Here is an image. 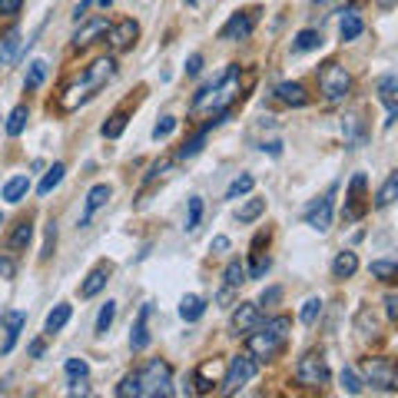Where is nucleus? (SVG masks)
Wrapping results in <instances>:
<instances>
[{
	"label": "nucleus",
	"mask_w": 398,
	"mask_h": 398,
	"mask_svg": "<svg viewBox=\"0 0 398 398\" xmlns=\"http://www.w3.org/2000/svg\"><path fill=\"white\" fill-rule=\"evenodd\" d=\"M365 186H368V180H365V173H355L352 176V183H349V199H345V219L349 223H355V219H362L365 216Z\"/></svg>",
	"instance_id": "10"
},
{
	"label": "nucleus",
	"mask_w": 398,
	"mask_h": 398,
	"mask_svg": "<svg viewBox=\"0 0 398 398\" xmlns=\"http://www.w3.org/2000/svg\"><path fill=\"white\" fill-rule=\"evenodd\" d=\"M110 46L113 50H130V46L137 44V37H139V27H137V20H120L116 27H110Z\"/></svg>",
	"instance_id": "13"
},
{
	"label": "nucleus",
	"mask_w": 398,
	"mask_h": 398,
	"mask_svg": "<svg viewBox=\"0 0 398 398\" xmlns=\"http://www.w3.org/2000/svg\"><path fill=\"white\" fill-rule=\"evenodd\" d=\"M256 368L259 365H256V358L249 352L236 355L230 362V368L223 372V395H236L245 382H252V379H256Z\"/></svg>",
	"instance_id": "4"
},
{
	"label": "nucleus",
	"mask_w": 398,
	"mask_h": 398,
	"mask_svg": "<svg viewBox=\"0 0 398 398\" xmlns=\"http://www.w3.org/2000/svg\"><path fill=\"white\" fill-rule=\"evenodd\" d=\"M24 325H27V312H10V315H7L0 355H10V352H14V345H17V338H20V332H24Z\"/></svg>",
	"instance_id": "14"
},
{
	"label": "nucleus",
	"mask_w": 398,
	"mask_h": 398,
	"mask_svg": "<svg viewBox=\"0 0 398 398\" xmlns=\"http://www.w3.org/2000/svg\"><path fill=\"white\" fill-rule=\"evenodd\" d=\"M113 77H116V60H113V57H103V60L90 63V67H87V73H83V80L90 83L93 93L103 90V87H107Z\"/></svg>",
	"instance_id": "12"
},
{
	"label": "nucleus",
	"mask_w": 398,
	"mask_h": 398,
	"mask_svg": "<svg viewBox=\"0 0 398 398\" xmlns=\"http://www.w3.org/2000/svg\"><path fill=\"white\" fill-rule=\"evenodd\" d=\"M146 319H150V306H143V309H139L137 325H133V332H130V349H133V352H143V349L150 345V332H146Z\"/></svg>",
	"instance_id": "20"
},
{
	"label": "nucleus",
	"mask_w": 398,
	"mask_h": 398,
	"mask_svg": "<svg viewBox=\"0 0 398 398\" xmlns=\"http://www.w3.org/2000/svg\"><path fill=\"white\" fill-rule=\"evenodd\" d=\"M336 186L325 193V196L312 199V206L306 209V226H312L315 232H329V226H332V213H336Z\"/></svg>",
	"instance_id": "7"
},
{
	"label": "nucleus",
	"mask_w": 398,
	"mask_h": 398,
	"mask_svg": "<svg viewBox=\"0 0 398 398\" xmlns=\"http://www.w3.org/2000/svg\"><path fill=\"white\" fill-rule=\"evenodd\" d=\"M219 375H223V362H216V358H213V362H202V365L193 372L196 392H202V395H206V392H213V382L219 379Z\"/></svg>",
	"instance_id": "16"
},
{
	"label": "nucleus",
	"mask_w": 398,
	"mask_h": 398,
	"mask_svg": "<svg viewBox=\"0 0 398 398\" xmlns=\"http://www.w3.org/2000/svg\"><path fill=\"white\" fill-rule=\"evenodd\" d=\"M259 325H262L259 302H239V309L232 312V336H249Z\"/></svg>",
	"instance_id": "11"
},
{
	"label": "nucleus",
	"mask_w": 398,
	"mask_h": 398,
	"mask_svg": "<svg viewBox=\"0 0 398 398\" xmlns=\"http://www.w3.org/2000/svg\"><path fill=\"white\" fill-rule=\"evenodd\" d=\"M295 382L299 385H309V388H319V385L329 382V365H325V358L315 352H309L299 358V365H295Z\"/></svg>",
	"instance_id": "6"
},
{
	"label": "nucleus",
	"mask_w": 398,
	"mask_h": 398,
	"mask_svg": "<svg viewBox=\"0 0 398 398\" xmlns=\"http://www.w3.org/2000/svg\"><path fill=\"white\" fill-rule=\"evenodd\" d=\"M123 130H126V113H113V116H110V120L100 126V133H103L107 139H116Z\"/></svg>",
	"instance_id": "42"
},
{
	"label": "nucleus",
	"mask_w": 398,
	"mask_h": 398,
	"mask_svg": "<svg viewBox=\"0 0 398 398\" xmlns=\"http://www.w3.org/2000/svg\"><path fill=\"white\" fill-rule=\"evenodd\" d=\"M252 186H256V180L249 176V173H243V176H236L230 183V189H226V199H239L245 196V193H252Z\"/></svg>",
	"instance_id": "37"
},
{
	"label": "nucleus",
	"mask_w": 398,
	"mask_h": 398,
	"mask_svg": "<svg viewBox=\"0 0 398 398\" xmlns=\"http://www.w3.org/2000/svg\"><path fill=\"white\" fill-rule=\"evenodd\" d=\"M282 345H286V338L276 336V332H272V329H266V325H259V329H252V332H249V355H252V358H259V362L276 358V355L282 352Z\"/></svg>",
	"instance_id": "5"
},
{
	"label": "nucleus",
	"mask_w": 398,
	"mask_h": 398,
	"mask_svg": "<svg viewBox=\"0 0 398 398\" xmlns=\"http://www.w3.org/2000/svg\"><path fill=\"white\" fill-rule=\"evenodd\" d=\"M70 315H73V306H67V302H60V306H53V309H50V315H46V322H44V332H46V336L60 332L63 325L70 322Z\"/></svg>",
	"instance_id": "24"
},
{
	"label": "nucleus",
	"mask_w": 398,
	"mask_h": 398,
	"mask_svg": "<svg viewBox=\"0 0 398 398\" xmlns=\"http://www.w3.org/2000/svg\"><path fill=\"white\" fill-rule=\"evenodd\" d=\"M379 100L385 103L388 113H398V77L395 73H385V77L379 80Z\"/></svg>",
	"instance_id": "21"
},
{
	"label": "nucleus",
	"mask_w": 398,
	"mask_h": 398,
	"mask_svg": "<svg viewBox=\"0 0 398 398\" xmlns=\"http://www.w3.org/2000/svg\"><path fill=\"white\" fill-rule=\"evenodd\" d=\"M53 245H57V223H50V226H46V243H44V252H40L44 259H50Z\"/></svg>",
	"instance_id": "51"
},
{
	"label": "nucleus",
	"mask_w": 398,
	"mask_h": 398,
	"mask_svg": "<svg viewBox=\"0 0 398 398\" xmlns=\"http://www.w3.org/2000/svg\"><path fill=\"white\" fill-rule=\"evenodd\" d=\"M110 272H113V266H110V262L96 266L90 276L83 279V286H80V295H83V299H93V295H100V292H103V286L110 282Z\"/></svg>",
	"instance_id": "15"
},
{
	"label": "nucleus",
	"mask_w": 398,
	"mask_h": 398,
	"mask_svg": "<svg viewBox=\"0 0 398 398\" xmlns=\"http://www.w3.org/2000/svg\"><path fill=\"white\" fill-rule=\"evenodd\" d=\"M379 7H382V10H392V7H395V0H379Z\"/></svg>",
	"instance_id": "60"
},
{
	"label": "nucleus",
	"mask_w": 398,
	"mask_h": 398,
	"mask_svg": "<svg viewBox=\"0 0 398 398\" xmlns=\"http://www.w3.org/2000/svg\"><path fill=\"white\" fill-rule=\"evenodd\" d=\"M395 196H398V173H392L388 180L382 183V189H379V196H375V206L379 209H388L392 202H395Z\"/></svg>",
	"instance_id": "34"
},
{
	"label": "nucleus",
	"mask_w": 398,
	"mask_h": 398,
	"mask_svg": "<svg viewBox=\"0 0 398 398\" xmlns=\"http://www.w3.org/2000/svg\"><path fill=\"white\" fill-rule=\"evenodd\" d=\"M113 319H116V302H107V306L100 309V315H96V336H107L110 325H113Z\"/></svg>",
	"instance_id": "40"
},
{
	"label": "nucleus",
	"mask_w": 398,
	"mask_h": 398,
	"mask_svg": "<svg viewBox=\"0 0 398 398\" xmlns=\"http://www.w3.org/2000/svg\"><path fill=\"white\" fill-rule=\"evenodd\" d=\"M14 259H7V256H0V279H14Z\"/></svg>",
	"instance_id": "56"
},
{
	"label": "nucleus",
	"mask_w": 398,
	"mask_h": 398,
	"mask_svg": "<svg viewBox=\"0 0 398 398\" xmlns=\"http://www.w3.org/2000/svg\"><path fill=\"white\" fill-rule=\"evenodd\" d=\"M213 249H216V252H226V249H230V239H226V236H216Z\"/></svg>",
	"instance_id": "58"
},
{
	"label": "nucleus",
	"mask_w": 398,
	"mask_h": 398,
	"mask_svg": "<svg viewBox=\"0 0 398 398\" xmlns=\"http://www.w3.org/2000/svg\"><path fill=\"white\" fill-rule=\"evenodd\" d=\"M345 3H352V0H315L312 7H315V10H336V7L345 10Z\"/></svg>",
	"instance_id": "53"
},
{
	"label": "nucleus",
	"mask_w": 398,
	"mask_h": 398,
	"mask_svg": "<svg viewBox=\"0 0 398 398\" xmlns=\"http://www.w3.org/2000/svg\"><path fill=\"white\" fill-rule=\"evenodd\" d=\"M67 379H70V385L73 382H83L87 375H90V365H87V358H67Z\"/></svg>",
	"instance_id": "38"
},
{
	"label": "nucleus",
	"mask_w": 398,
	"mask_h": 398,
	"mask_svg": "<svg viewBox=\"0 0 398 398\" xmlns=\"http://www.w3.org/2000/svg\"><path fill=\"white\" fill-rule=\"evenodd\" d=\"M139 375V398H166L173 395V375H169L166 362H150V365L137 372Z\"/></svg>",
	"instance_id": "2"
},
{
	"label": "nucleus",
	"mask_w": 398,
	"mask_h": 398,
	"mask_svg": "<svg viewBox=\"0 0 398 398\" xmlns=\"http://www.w3.org/2000/svg\"><path fill=\"white\" fill-rule=\"evenodd\" d=\"M276 96L282 100V103H289V107H306V103H309L306 87H302V83H289V80L276 87Z\"/></svg>",
	"instance_id": "19"
},
{
	"label": "nucleus",
	"mask_w": 398,
	"mask_h": 398,
	"mask_svg": "<svg viewBox=\"0 0 398 398\" xmlns=\"http://www.w3.org/2000/svg\"><path fill=\"white\" fill-rule=\"evenodd\" d=\"M110 31V24L103 20V17H96V20H90V24H83L77 33H73V44L77 46H87V44H93L100 33H107Z\"/></svg>",
	"instance_id": "23"
},
{
	"label": "nucleus",
	"mask_w": 398,
	"mask_h": 398,
	"mask_svg": "<svg viewBox=\"0 0 398 398\" xmlns=\"http://www.w3.org/2000/svg\"><path fill=\"white\" fill-rule=\"evenodd\" d=\"M319 87L322 93H325V100H345L349 96V90H352V77H349V70L342 67V63L336 60H329V63H322V70H319Z\"/></svg>",
	"instance_id": "3"
},
{
	"label": "nucleus",
	"mask_w": 398,
	"mask_h": 398,
	"mask_svg": "<svg viewBox=\"0 0 398 398\" xmlns=\"http://www.w3.org/2000/svg\"><path fill=\"white\" fill-rule=\"evenodd\" d=\"M17 50H20V37L10 33V37L3 40V46H0V63H10L17 57Z\"/></svg>",
	"instance_id": "48"
},
{
	"label": "nucleus",
	"mask_w": 398,
	"mask_h": 398,
	"mask_svg": "<svg viewBox=\"0 0 398 398\" xmlns=\"http://www.w3.org/2000/svg\"><path fill=\"white\" fill-rule=\"evenodd\" d=\"M243 282H249V276H245V266L239 259H232L230 266H226V286H230V289H239Z\"/></svg>",
	"instance_id": "39"
},
{
	"label": "nucleus",
	"mask_w": 398,
	"mask_h": 398,
	"mask_svg": "<svg viewBox=\"0 0 398 398\" xmlns=\"http://www.w3.org/2000/svg\"><path fill=\"white\" fill-rule=\"evenodd\" d=\"M385 315H388V319H398V295L395 292L385 295Z\"/></svg>",
	"instance_id": "54"
},
{
	"label": "nucleus",
	"mask_w": 398,
	"mask_h": 398,
	"mask_svg": "<svg viewBox=\"0 0 398 398\" xmlns=\"http://www.w3.org/2000/svg\"><path fill=\"white\" fill-rule=\"evenodd\" d=\"M180 126V120L176 116H163V120L153 126V139H166V137H173V130Z\"/></svg>",
	"instance_id": "47"
},
{
	"label": "nucleus",
	"mask_w": 398,
	"mask_h": 398,
	"mask_svg": "<svg viewBox=\"0 0 398 398\" xmlns=\"http://www.w3.org/2000/svg\"><path fill=\"white\" fill-rule=\"evenodd\" d=\"M90 3H96V7H103V10H107V7L113 3V0H90Z\"/></svg>",
	"instance_id": "61"
},
{
	"label": "nucleus",
	"mask_w": 398,
	"mask_h": 398,
	"mask_svg": "<svg viewBox=\"0 0 398 398\" xmlns=\"http://www.w3.org/2000/svg\"><path fill=\"white\" fill-rule=\"evenodd\" d=\"M338 382H342V388L349 392V395H362V379H358V372L355 368H342V375H338Z\"/></svg>",
	"instance_id": "41"
},
{
	"label": "nucleus",
	"mask_w": 398,
	"mask_h": 398,
	"mask_svg": "<svg viewBox=\"0 0 398 398\" xmlns=\"http://www.w3.org/2000/svg\"><path fill=\"white\" fill-rule=\"evenodd\" d=\"M31 239H33V223H31V219H20V223L14 226V232H10L7 245L17 252V249H27V245H31Z\"/></svg>",
	"instance_id": "29"
},
{
	"label": "nucleus",
	"mask_w": 398,
	"mask_h": 398,
	"mask_svg": "<svg viewBox=\"0 0 398 398\" xmlns=\"http://www.w3.org/2000/svg\"><path fill=\"white\" fill-rule=\"evenodd\" d=\"M355 269H358V256H355L352 249H342L336 259H332V276L336 279H352Z\"/></svg>",
	"instance_id": "22"
},
{
	"label": "nucleus",
	"mask_w": 398,
	"mask_h": 398,
	"mask_svg": "<svg viewBox=\"0 0 398 398\" xmlns=\"http://www.w3.org/2000/svg\"><path fill=\"white\" fill-rule=\"evenodd\" d=\"M362 372H365L368 382L379 385V388H385V392H395V388H398L395 362H392V358H365Z\"/></svg>",
	"instance_id": "8"
},
{
	"label": "nucleus",
	"mask_w": 398,
	"mask_h": 398,
	"mask_svg": "<svg viewBox=\"0 0 398 398\" xmlns=\"http://www.w3.org/2000/svg\"><path fill=\"white\" fill-rule=\"evenodd\" d=\"M27 352H31L33 358H40V355H44V342H31V349H27Z\"/></svg>",
	"instance_id": "59"
},
{
	"label": "nucleus",
	"mask_w": 398,
	"mask_h": 398,
	"mask_svg": "<svg viewBox=\"0 0 398 398\" xmlns=\"http://www.w3.org/2000/svg\"><path fill=\"white\" fill-rule=\"evenodd\" d=\"M46 80V63L44 60H33L31 67H27V77H24V87L27 90H40Z\"/></svg>",
	"instance_id": "35"
},
{
	"label": "nucleus",
	"mask_w": 398,
	"mask_h": 398,
	"mask_svg": "<svg viewBox=\"0 0 398 398\" xmlns=\"http://www.w3.org/2000/svg\"><path fill=\"white\" fill-rule=\"evenodd\" d=\"M368 272H372V279H379V282H395L398 266L392 259H375L372 266H368Z\"/></svg>",
	"instance_id": "32"
},
{
	"label": "nucleus",
	"mask_w": 398,
	"mask_h": 398,
	"mask_svg": "<svg viewBox=\"0 0 398 398\" xmlns=\"http://www.w3.org/2000/svg\"><path fill=\"white\" fill-rule=\"evenodd\" d=\"M325 44L322 40V31H299L295 33V40H292V53H309V50H319V46Z\"/></svg>",
	"instance_id": "26"
},
{
	"label": "nucleus",
	"mask_w": 398,
	"mask_h": 398,
	"mask_svg": "<svg viewBox=\"0 0 398 398\" xmlns=\"http://www.w3.org/2000/svg\"><path fill=\"white\" fill-rule=\"evenodd\" d=\"M342 24H338V37L349 44V40H355V37H362V31H365V24H362V17L355 14V10H342Z\"/></svg>",
	"instance_id": "25"
},
{
	"label": "nucleus",
	"mask_w": 398,
	"mask_h": 398,
	"mask_svg": "<svg viewBox=\"0 0 398 398\" xmlns=\"http://www.w3.org/2000/svg\"><path fill=\"white\" fill-rule=\"evenodd\" d=\"M202 312H206V299H202V295H183V302H180V319L199 322L202 319Z\"/></svg>",
	"instance_id": "27"
},
{
	"label": "nucleus",
	"mask_w": 398,
	"mask_h": 398,
	"mask_svg": "<svg viewBox=\"0 0 398 398\" xmlns=\"http://www.w3.org/2000/svg\"><path fill=\"white\" fill-rule=\"evenodd\" d=\"M262 150H269L272 156H279L282 153V143H279V139H269V143H262Z\"/></svg>",
	"instance_id": "57"
},
{
	"label": "nucleus",
	"mask_w": 398,
	"mask_h": 398,
	"mask_svg": "<svg viewBox=\"0 0 398 398\" xmlns=\"http://www.w3.org/2000/svg\"><path fill=\"white\" fill-rule=\"evenodd\" d=\"M31 193V176H14L3 183V199L7 202H24V196Z\"/></svg>",
	"instance_id": "28"
},
{
	"label": "nucleus",
	"mask_w": 398,
	"mask_h": 398,
	"mask_svg": "<svg viewBox=\"0 0 398 398\" xmlns=\"http://www.w3.org/2000/svg\"><path fill=\"white\" fill-rule=\"evenodd\" d=\"M116 395H120V398H130V395L139 398V375H137V372H133V375H126V379L116 385Z\"/></svg>",
	"instance_id": "44"
},
{
	"label": "nucleus",
	"mask_w": 398,
	"mask_h": 398,
	"mask_svg": "<svg viewBox=\"0 0 398 398\" xmlns=\"http://www.w3.org/2000/svg\"><path fill=\"white\" fill-rule=\"evenodd\" d=\"M319 315H322V299H309L306 306H302V312H299V319L306 322V325H315Z\"/></svg>",
	"instance_id": "45"
},
{
	"label": "nucleus",
	"mask_w": 398,
	"mask_h": 398,
	"mask_svg": "<svg viewBox=\"0 0 398 398\" xmlns=\"http://www.w3.org/2000/svg\"><path fill=\"white\" fill-rule=\"evenodd\" d=\"M20 7H24V0H0V17L20 14Z\"/></svg>",
	"instance_id": "52"
},
{
	"label": "nucleus",
	"mask_w": 398,
	"mask_h": 398,
	"mask_svg": "<svg viewBox=\"0 0 398 398\" xmlns=\"http://www.w3.org/2000/svg\"><path fill=\"white\" fill-rule=\"evenodd\" d=\"M0 226H3V213H0Z\"/></svg>",
	"instance_id": "62"
},
{
	"label": "nucleus",
	"mask_w": 398,
	"mask_h": 398,
	"mask_svg": "<svg viewBox=\"0 0 398 398\" xmlns=\"http://www.w3.org/2000/svg\"><path fill=\"white\" fill-rule=\"evenodd\" d=\"M342 133H345V143L358 150V146H365V123L358 113H349L345 120H342Z\"/></svg>",
	"instance_id": "18"
},
{
	"label": "nucleus",
	"mask_w": 398,
	"mask_h": 398,
	"mask_svg": "<svg viewBox=\"0 0 398 398\" xmlns=\"http://www.w3.org/2000/svg\"><path fill=\"white\" fill-rule=\"evenodd\" d=\"M355 329H358V336H379V322H375V315H368V309H362L358 312V319H355Z\"/></svg>",
	"instance_id": "43"
},
{
	"label": "nucleus",
	"mask_w": 398,
	"mask_h": 398,
	"mask_svg": "<svg viewBox=\"0 0 398 398\" xmlns=\"http://www.w3.org/2000/svg\"><path fill=\"white\" fill-rule=\"evenodd\" d=\"M259 14L262 10H239V14H232L226 20V27L219 31V40H245L252 33V27H256V17Z\"/></svg>",
	"instance_id": "9"
},
{
	"label": "nucleus",
	"mask_w": 398,
	"mask_h": 398,
	"mask_svg": "<svg viewBox=\"0 0 398 398\" xmlns=\"http://www.w3.org/2000/svg\"><path fill=\"white\" fill-rule=\"evenodd\" d=\"M206 137H209V126H202L193 139H186L183 146H180V153H176V159H193L196 153H202V146H206Z\"/></svg>",
	"instance_id": "31"
},
{
	"label": "nucleus",
	"mask_w": 398,
	"mask_h": 398,
	"mask_svg": "<svg viewBox=\"0 0 398 398\" xmlns=\"http://www.w3.org/2000/svg\"><path fill=\"white\" fill-rule=\"evenodd\" d=\"M269 266H272V262H269V256H256L252 269H245V276H249V279H262L266 272H269Z\"/></svg>",
	"instance_id": "49"
},
{
	"label": "nucleus",
	"mask_w": 398,
	"mask_h": 398,
	"mask_svg": "<svg viewBox=\"0 0 398 398\" xmlns=\"http://www.w3.org/2000/svg\"><path fill=\"white\" fill-rule=\"evenodd\" d=\"M186 73H189V77H199V73H202V57H199V53H193V57L186 60Z\"/></svg>",
	"instance_id": "55"
},
{
	"label": "nucleus",
	"mask_w": 398,
	"mask_h": 398,
	"mask_svg": "<svg viewBox=\"0 0 398 398\" xmlns=\"http://www.w3.org/2000/svg\"><path fill=\"white\" fill-rule=\"evenodd\" d=\"M279 299H282V289H279V286H269V289H262L259 306H276Z\"/></svg>",
	"instance_id": "50"
},
{
	"label": "nucleus",
	"mask_w": 398,
	"mask_h": 398,
	"mask_svg": "<svg viewBox=\"0 0 398 398\" xmlns=\"http://www.w3.org/2000/svg\"><path fill=\"white\" fill-rule=\"evenodd\" d=\"M199 219H202V199L199 196H189V216H186V230L193 232L199 226Z\"/></svg>",
	"instance_id": "46"
},
{
	"label": "nucleus",
	"mask_w": 398,
	"mask_h": 398,
	"mask_svg": "<svg viewBox=\"0 0 398 398\" xmlns=\"http://www.w3.org/2000/svg\"><path fill=\"white\" fill-rule=\"evenodd\" d=\"M266 213V199H249V202H245V206H239V213H236V219H239V223H256V219H259V216Z\"/></svg>",
	"instance_id": "36"
},
{
	"label": "nucleus",
	"mask_w": 398,
	"mask_h": 398,
	"mask_svg": "<svg viewBox=\"0 0 398 398\" xmlns=\"http://www.w3.org/2000/svg\"><path fill=\"white\" fill-rule=\"evenodd\" d=\"M27 120H31V110L24 107V103L10 110V116H7V137H20L24 126H27Z\"/></svg>",
	"instance_id": "33"
},
{
	"label": "nucleus",
	"mask_w": 398,
	"mask_h": 398,
	"mask_svg": "<svg viewBox=\"0 0 398 398\" xmlns=\"http://www.w3.org/2000/svg\"><path fill=\"white\" fill-rule=\"evenodd\" d=\"M63 173H67V166H63V163H53V166L46 169V176L40 180L37 193H40V196H50V193H53V189L63 183Z\"/></svg>",
	"instance_id": "30"
},
{
	"label": "nucleus",
	"mask_w": 398,
	"mask_h": 398,
	"mask_svg": "<svg viewBox=\"0 0 398 398\" xmlns=\"http://www.w3.org/2000/svg\"><path fill=\"white\" fill-rule=\"evenodd\" d=\"M110 196H113V186H107V183H96L87 193V213H83V219H80V226H87L90 223V216L100 209V206H107L110 202Z\"/></svg>",
	"instance_id": "17"
},
{
	"label": "nucleus",
	"mask_w": 398,
	"mask_h": 398,
	"mask_svg": "<svg viewBox=\"0 0 398 398\" xmlns=\"http://www.w3.org/2000/svg\"><path fill=\"white\" fill-rule=\"evenodd\" d=\"M236 93H239V67H226L223 77H216L213 83H206V87L196 93L193 110L209 107V110H216V113H226L230 103L236 100Z\"/></svg>",
	"instance_id": "1"
}]
</instances>
